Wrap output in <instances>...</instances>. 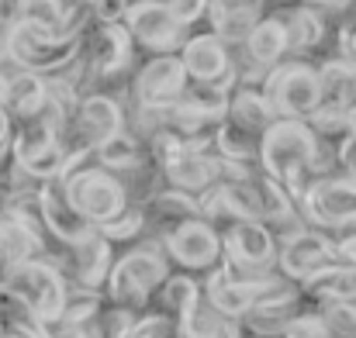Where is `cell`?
Instances as JSON below:
<instances>
[{"mask_svg":"<svg viewBox=\"0 0 356 338\" xmlns=\"http://www.w3.org/2000/svg\"><path fill=\"white\" fill-rule=\"evenodd\" d=\"M339 262L332 238L322 228H301L294 235H284L280 242V273L291 280H312L325 266Z\"/></svg>","mask_w":356,"mask_h":338,"instance_id":"cell-9","label":"cell"},{"mask_svg":"<svg viewBox=\"0 0 356 338\" xmlns=\"http://www.w3.org/2000/svg\"><path fill=\"white\" fill-rule=\"evenodd\" d=\"M305 221L322 231L343 225L356 214V187L350 176H322L312 183V190L301 197Z\"/></svg>","mask_w":356,"mask_h":338,"instance_id":"cell-8","label":"cell"},{"mask_svg":"<svg viewBox=\"0 0 356 338\" xmlns=\"http://www.w3.org/2000/svg\"><path fill=\"white\" fill-rule=\"evenodd\" d=\"M263 101L273 117H294L308 121L322 108V83L318 69L308 62H280L266 73L263 83Z\"/></svg>","mask_w":356,"mask_h":338,"instance_id":"cell-2","label":"cell"},{"mask_svg":"<svg viewBox=\"0 0 356 338\" xmlns=\"http://www.w3.org/2000/svg\"><path fill=\"white\" fill-rule=\"evenodd\" d=\"M318 314L332 338H356V301H322Z\"/></svg>","mask_w":356,"mask_h":338,"instance_id":"cell-30","label":"cell"},{"mask_svg":"<svg viewBox=\"0 0 356 338\" xmlns=\"http://www.w3.org/2000/svg\"><path fill=\"white\" fill-rule=\"evenodd\" d=\"M31 328L38 332V338H87L90 328L83 321H76L70 311H59L52 318H31Z\"/></svg>","mask_w":356,"mask_h":338,"instance_id":"cell-31","label":"cell"},{"mask_svg":"<svg viewBox=\"0 0 356 338\" xmlns=\"http://www.w3.org/2000/svg\"><path fill=\"white\" fill-rule=\"evenodd\" d=\"M298 318V294L291 297H277V301H263L245 314V325L256 335H284V328Z\"/></svg>","mask_w":356,"mask_h":338,"instance_id":"cell-25","label":"cell"},{"mask_svg":"<svg viewBox=\"0 0 356 338\" xmlns=\"http://www.w3.org/2000/svg\"><path fill=\"white\" fill-rule=\"evenodd\" d=\"M225 248H229V266H238L252 276V269H263L273 262L277 245H273V231L263 221H238L225 228Z\"/></svg>","mask_w":356,"mask_h":338,"instance_id":"cell-15","label":"cell"},{"mask_svg":"<svg viewBox=\"0 0 356 338\" xmlns=\"http://www.w3.org/2000/svg\"><path fill=\"white\" fill-rule=\"evenodd\" d=\"M38 211H42V221L49 225V231L63 245H80L90 235H97L94 221H87L76 211V204L70 201V190H66L63 176H52V180L42 183V190H38Z\"/></svg>","mask_w":356,"mask_h":338,"instance_id":"cell-10","label":"cell"},{"mask_svg":"<svg viewBox=\"0 0 356 338\" xmlns=\"http://www.w3.org/2000/svg\"><path fill=\"white\" fill-rule=\"evenodd\" d=\"M242 45H245V56L252 59V66H259V69H273V66H280L284 52L291 49V45H287V31H284V24H280L277 17L259 21V24L245 35Z\"/></svg>","mask_w":356,"mask_h":338,"instance_id":"cell-22","label":"cell"},{"mask_svg":"<svg viewBox=\"0 0 356 338\" xmlns=\"http://www.w3.org/2000/svg\"><path fill=\"white\" fill-rule=\"evenodd\" d=\"M284 338H332L322 314H298L287 328H284Z\"/></svg>","mask_w":356,"mask_h":338,"instance_id":"cell-34","label":"cell"},{"mask_svg":"<svg viewBox=\"0 0 356 338\" xmlns=\"http://www.w3.org/2000/svg\"><path fill=\"white\" fill-rule=\"evenodd\" d=\"M0 338H38V332L31 328V321L28 325H14V328H3Z\"/></svg>","mask_w":356,"mask_h":338,"instance_id":"cell-38","label":"cell"},{"mask_svg":"<svg viewBox=\"0 0 356 338\" xmlns=\"http://www.w3.org/2000/svg\"><path fill=\"white\" fill-rule=\"evenodd\" d=\"M49 108V80H42L38 73H17L7 80V94H3V114L7 117H21L31 121Z\"/></svg>","mask_w":356,"mask_h":338,"instance_id":"cell-19","label":"cell"},{"mask_svg":"<svg viewBox=\"0 0 356 338\" xmlns=\"http://www.w3.org/2000/svg\"><path fill=\"white\" fill-rule=\"evenodd\" d=\"M3 94H7V80L0 76V108H3Z\"/></svg>","mask_w":356,"mask_h":338,"instance_id":"cell-40","label":"cell"},{"mask_svg":"<svg viewBox=\"0 0 356 338\" xmlns=\"http://www.w3.org/2000/svg\"><path fill=\"white\" fill-rule=\"evenodd\" d=\"M97 152V162L104 166V169H115V173H124V169H138L142 166V145L131 138V135H115L111 142H104V145H97L94 149Z\"/></svg>","mask_w":356,"mask_h":338,"instance_id":"cell-29","label":"cell"},{"mask_svg":"<svg viewBox=\"0 0 356 338\" xmlns=\"http://www.w3.org/2000/svg\"><path fill=\"white\" fill-rule=\"evenodd\" d=\"M184 69L187 76H194L197 83H232L236 80V66L229 56V42H222L218 35H197L184 42Z\"/></svg>","mask_w":356,"mask_h":338,"instance_id":"cell-14","label":"cell"},{"mask_svg":"<svg viewBox=\"0 0 356 338\" xmlns=\"http://www.w3.org/2000/svg\"><path fill=\"white\" fill-rule=\"evenodd\" d=\"M156 3H163L180 24H191L208 10V0H156Z\"/></svg>","mask_w":356,"mask_h":338,"instance_id":"cell-35","label":"cell"},{"mask_svg":"<svg viewBox=\"0 0 356 338\" xmlns=\"http://www.w3.org/2000/svg\"><path fill=\"white\" fill-rule=\"evenodd\" d=\"M184 90H187V69L184 59L173 52L156 56L135 76V101L142 111H166L184 97Z\"/></svg>","mask_w":356,"mask_h":338,"instance_id":"cell-7","label":"cell"},{"mask_svg":"<svg viewBox=\"0 0 356 338\" xmlns=\"http://www.w3.org/2000/svg\"><path fill=\"white\" fill-rule=\"evenodd\" d=\"M259 162H263V173L284 183L298 204L312 190V183L325 176L322 169L325 152H322L318 131L308 121H294V117H277L266 128L259 142Z\"/></svg>","mask_w":356,"mask_h":338,"instance_id":"cell-1","label":"cell"},{"mask_svg":"<svg viewBox=\"0 0 356 338\" xmlns=\"http://www.w3.org/2000/svg\"><path fill=\"white\" fill-rule=\"evenodd\" d=\"M14 31H17V14L0 10V62H7V59H10V42H14Z\"/></svg>","mask_w":356,"mask_h":338,"instance_id":"cell-37","label":"cell"},{"mask_svg":"<svg viewBox=\"0 0 356 338\" xmlns=\"http://www.w3.org/2000/svg\"><path fill=\"white\" fill-rule=\"evenodd\" d=\"M177 332V325L170 321V318H163V314H152V318H142V321H131L121 338H170Z\"/></svg>","mask_w":356,"mask_h":338,"instance_id":"cell-33","label":"cell"},{"mask_svg":"<svg viewBox=\"0 0 356 338\" xmlns=\"http://www.w3.org/2000/svg\"><path fill=\"white\" fill-rule=\"evenodd\" d=\"M197 297H201V287L191 276H170L163 283V318H170L173 325H180L187 318V311L194 307Z\"/></svg>","mask_w":356,"mask_h":338,"instance_id":"cell-28","label":"cell"},{"mask_svg":"<svg viewBox=\"0 0 356 338\" xmlns=\"http://www.w3.org/2000/svg\"><path fill=\"white\" fill-rule=\"evenodd\" d=\"M7 135H10V117L0 108V155H3V149H7Z\"/></svg>","mask_w":356,"mask_h":338,"instance_id":"cell-39","label":"cell"},{"mask_svg":"<svg viewBox=\"0 0 356 338\" xmlns=\"http://www.w3.org/2000/svg\"><path fill=\"white\" fill-rule=\"evenodd\" d=\"M131 59V35L121 24H101L90 42V69L97 76H111Z\"/></svg>","mask_w":356,"mask_h":338,"instance_id":"cell-20","label":"cell"},{"mask_svg":"<svg viewBox=\"0 0 356 338\" xmlns=\"http://www.w3.org/2000/svg\"><path fill=\"white\" fill-rule=\"evenodd\" d=\"M0 332H3V328H0Z\"/></svg>","mask_w":356,"mask_h":338,"instance_id":"cell-43","label":"cell"},{"mask_svg":"<svg viewBox=\"0 0 356 338\" xmlns=\"http://www.w3.org/2000/svg\"><path fill=\"white\" fill-rule=\"evenodd\" d=\"M124 21H128V35L138 42V45H145V49H152V52H173L187 35H184V28L187 24H180L163 3H156V0H142V3H131L128 7V14H124Z\"/></svg>","mask_w":356,"mask_h":338,"instance_id":"cell-13","label":"cell"},{"mask_svg":"<svg viewBox=\"0 0 356 338\" xmlns=\"http://www.w3.org/2000/svg\"><path fill=\"white\" fill-rule=\"evenodd\" d=\"M308 294L318 301H356V266L350 262H332L312 280H305Z\"/></svg>","mask_w":356,"mask_h":338,"instance_id":"cell-24","label":"cell"},{"mask_svg":"<svg viewBox=\"0 0 356 338\" xmlns=\"http://www.w3.org/2000/svg\"><path fill=\"white\" fill-rule=\"evenodd\" d=\"M76 56H80V38H45L24 24H17L10 42V59L24 66V73H52L73 62Z\"/></svg>","mask_w":356,"mask_h":338,"instance_id":"cell-12","label":"cell"},{"mask_svg":"<svg viewBox=\"0 0 356 338\" xmlns=\"http://www.w3.org/2000/svg\"><path fill=\"white\" fill-rule=\"evenodd\" d=\"M259 10L263 0H208V14L222 42H245V35L259 24Z\"/></svg>","mask_w":356,"mask_h":338,"instance_id":"cell-18","label":"cell"},{"mask_svg":"<svg viewBox=\"0 0 356 338\" xmlns=\"http://www.w3.org/2000/svg\"><path fill=\"white\" fill-rule=\"evenodd\" d=\"M166 255L156 248V245H145V248H131L128 255H121L115 262V269L108 273V297L118 304L121 311H138L149 294L166 283Z\"/></svg>","mask_w":356,"mask_h":338,"instance_id":"cell-5","label":"cell"},{"mask_svg":"<svg viewBox=\"0 0 356 338\" xmlns=\"http://www.w3.org/2000/svg\"><path fill=\"white\" fill-rule=\"evenodd\" d=\"M204 294L222 314L245 318L256 304L277 301V297H291V294H298V287H294L291 276H284V280L280 276H232V266L225 262V266L215 269V276L208 280Z\"/></svg>","mask_w":356,"mask_h":338,"instance_id":"cell-3","label":"cell"},{"mask_svg":"<svg viewBox=\"0 0 356 338\" xmlns=\"http://www.w3.org/2000/svg\"><path fill=\"white\" fill-rule=\"evenodd\" d=\"M350 180H353V187H356V173H353V176H350Z\"/></svg>","mask_w":356,"mask_h":338,"instance_id":"cell-41","label":"cell"},{"mask_svg":"<svg viewBox=\"0 0 356 338\" xmlns=\"http://www.w3.org/2000/svg\"><path fill=\"white\" fill-rule=\"evenodd\" d=\"M70 276L87 287V290H97L108 273H111V238L108 235H90L87 242L80 245H70Z\"/></svg>","mask_w":356,"mask_h":338,"instance_id":"cell-16","label":"cell"},{"mask_svg":"<svg viewBox=\"0 0 356 338\" xmlns=\"http://www.w3.org/2000/svg\"><path fill=\"white\" fill-rule=\"evenodd\" d=\"M277 21H280V24H284V31H287V45H291V52L315 49V45L325 38V21H322L318 7H308V3H301V7H291V10H284Z\"/></svg>","mask_w":356,"mask_h":338,"instance_id":"cell-23","label":"cell"},{"mask_svg":"<svg viewBox=\"0 0 356 338\" xmlns=\"http://www.w3.org/2000/svg\"><path fill=\"white\" fill-rule=\"evenodd\" d=\"M229 121H236L238 128H245V131H252V135H266V128L277 121L270 108H266V101H263V94H252L249 87L245 90H238L236 101L229 104Z\"/></svg>","mask_w":356,"mask_h":338,"instance_id":"cell-26","label":"cell"},{"mask_svg":"<svg viewBox=\"0 0 356 338\" xmlns=\"http://www.w3.org/2000/svg\"><path fill=\"white\" fill-rule=\"evenodd\" d=\"M163 173L180 194H208L211 183L222 176V159H211L204 152H184L177 162L163 166Z\"/></svg>","mask_w":356,"mask_h":338,"instance_id":"cell-17","label":"cell"},{"mask_svg":"<svg viewBox=\"0 0 356 338\" xmlns=\"http://www.w3.org/2000/svg\"><path fill=\"white\" fill-rule=\"evenodd\" d=\"M325 235L332 238L336 259H339V262H350V266H356V214H353V218H346L343 225L329 228Z\"/></svg>","mask_w":356,"mask_h":338,"instance_id":"cell-32","label":"cell"},{"mask_svg":"<svg viewBox=\"0 0 356 338\" xmlns=\"http://www.w3.org/2000/svg\"><path fill=\"white\" fill-rule=\"evenodd\" d=\"M7 294L31 314V318H52L66 307V283H63V273L52 266V262H42V259H28L14 269L10 276V287Z\"/></svg>","mask_w":356,"mask_h":338,"instance_id":"cell-6","label":"cell"},{"mask_svg":"<svg viewBox=\"0 0 356 338\" xmlns=\"http://www.w3.org/2000/svg\"><path fill=\"white\" fill-rule=\"evenodd\" d=\"M128 0H90V10L104 21V24H118L121 17L128 14Z\"/></svg>","mask_w":356,"mask_h":338,"instance_id":"cell-36","label":"cell"},{"mask_svg":"<svg viewBox=\"0 0 356 338\" xmlns=\"http://www.w3.org/2000/svg\"><path fill=\"white\" fill-rule=\"evenodd\" d=\"M70 201L76 204V211L94 221V225H111L128 211V190L118 176L104 166H83V169H70L63 176Z\"/></svg>","mask_w":356,"mask_h":338,"instance_id":"cell-4","label":"cell"},{"mask_svg":"<svg viewBox=\"0 0 356 338\" xmlns=\"http://www.w3.org/2000/svg\"><path fill=\"white\" fill-rule=\"evenodd\" d=\"M177 332L184 338H238V328H236V318L222 314L208 294L201 290V297L194 301V307L187 311V318L177 325Z\"/></svg>","mask_w":356,"mask_h":338,"instance_id":"cell-21","label":"cell"},{"mask_svg":"<svg viewBox=\"0 0 356 338\" xmlns=\"http://www.w3.org/2000/svg\"><path fill=\"white\" fill-rule=\"evenodd\" d=\"M163 248L170 252V259H177L187 269H218V259H222V238L211 228V221H204L201 214L173 228L163 238Z\"/></svg>","mask_w":356,"mask_h":338,"instance_id":"cell-11","label":"cell"},{"mask_svg":"<svg viewBox=\"0 0 356 338\" xmlns=\"http://www.w3.org/2000/svg\"><path fill=\"white\" fill-rule=\"evenodd\" d=\"M80 3H90V0H80Z\"/></svg>","mask_w":356,"mask_h":338,"instance_id":"cell-42","label":"cell"},{"mask_svg":"<svg viewBox=\"0 0 356 338\" xmlns=\"http://www.w3.org/2000/svg\"><path fill=\"white\" fill-rule=\"evenodd\" d=\"M259 142H263L259 135H252V131L238 128L236 121H229V124L215 128V145H218L222 159L249 162V159H256V155H259Z\"/></svg>","mask_w":356,"mask_h":338,"instance_id":"cell-27","label":"cell"}]
</instances>
